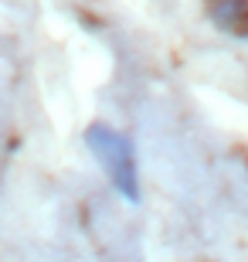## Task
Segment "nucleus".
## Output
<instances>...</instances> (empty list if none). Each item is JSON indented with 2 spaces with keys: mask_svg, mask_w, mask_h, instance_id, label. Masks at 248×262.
<instances>
[{
  "mask_svg": "<svg viewBox=\"0 0 248 262\" xmlns=\"http://www.w3.org/2000/svg\"><path fill=\"white\" fill-rule=\"evenodd\" d=\"M85 143L102 164L105 177L119 191V198H126L129 204H140V164H136L133 140L105 123H92L85 129Z\"/></svg>",
  "mask_w": 248,
  "mask_h": 262,
  "instance_id": "f257e3e1",
  "label": "nucleus"
}]
</instances>
